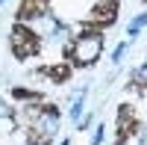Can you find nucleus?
<instances>
[{"instance_id": "nucleus-8", "label": "nucleus", "mask_w": 147, "mask_h": 145, "mask_svg": "<svg viewBox=\"0 0 147 145\" xmlns=\"http://www.w3.org/2000/svg\"><path fill=\"white\" fill-rule=\"evenodd\" d=\"M144 3H147V0H144Z\"/></svg>"}, {"instance_id": "nucleus-3", "label": "nucleus", "mask_w": 147, "mask_h": 145, "mask_svg": "<svg viewBox=\"0 0 147 145\" xmlns=\"http://www.w3.org/2000/svg\"><path fill=\"white\" fill-rule=\"evenodd\" d=\"M9 47H12V56H15L18 62H24V59L41 53V36L32 27L15 21V27H12V33H9Z\"/></svg>"}, {"instance_id": "nucleus-6", "label": "nucleus", "mask_w": 147, "mask_h": 145, "mask_svg": "<svg viewBox=\"0 0 147 145\" xmlns=\"http://www.w3.org/2000/svg\"><path fill=\"white\" fill-rule=\"evenodd\" d=\"M50 12V0H21V6L15 12V21L18 24H27V21H38Z\"/></svg>"}, {"instance_id": "nucleus-4", "label": "nucleus", "mask_w": 147, "mask_h": 145, "mask_svg": "<svg viewBox=\"0 0 147 145\" xmlns=\"http://www.w3.org/2000/svg\"><path fill=\"white\" fill-rule=\"evenodd\" d=\"M118 6H121V0H97L91 6V12L85 15V21H82V30L103 33L106 27H112L118 21Z\"/></svg>"}, {"instance_id": "nucleus-1", "label": "nucleus", "mask_w": 147, "mask_h": 145, "mask_svg": "<svg viewBox=\"0 0 147 145\" xmlns=\"http://www.w3.org/2000/svg\"><path fill=\"white\" fill-rule=\"evenodd\" d=\"M59 124V107L47 101H35L24 107V127H27V145H50Z\"/></svg>"}, {"instance_id": "nucleus-7", "label": "nucleus", "mask_w": 147, "mask_h": 145, "mask_svg": "<svg viewBox=\"0 0 147 145\" xmlns=\"http://www.w3.org/2000/svg\"><path fill=\"white\" fill-rule=\"evenodd\" d=\"M35 74H38V77H47L50 83H68L71 74H74V68H71V62H56V65H41Z\"/></svg>"}, {"instance_id": "nucleus-2", "label": "nucleus", "mask_w": 147, "mask_h": 145, "mask_svg": "<svg viewBox=\"0 0 147 145\" xmlns=\"http://www.w3.org/2000/svg\"><path fill=\"white\" fill-rule=\"evenodd\" d=\"M103 53V33H91V30H82L77 33L65 47V56L74 68H88L94 65Z\"/></svg>"}, {"instance_id": "nucleus-5", "label": "nucleus", "mask_w": 147, "mask_h": 145, "mask_svg": "<svg viewBox=\"0 0 147 145\" xmlns=\"http://www.w3.org/2000/svg\"><path fill=\"white\" fill-rule=\"evenodd\" d=\"M138 130H141V122H138L136 110L129 104H121L118 107V124H115V145H129L138 136Z\"/></svg>"}]
</instances>
